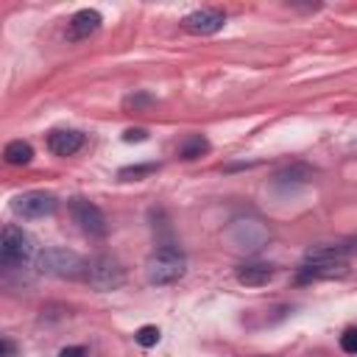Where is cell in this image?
<instances>
[{"mask_svg": "<svg viewBox=\"0 0 357 357\" xmlns=\"http://www.w3.org/2000/svg\"><path fill=\"white\" fill-rule=\"evenodd\" d=\"M184 271H187V259L176 245H162L145 259V279L148 284H156V287L178 282Z\"/></svg>", "mask_w": 357, "mask_h": 357, "instance_id": "1", "label": "cell"}, {"mask_svg": "<svg viewBox=\"0 0 357 357\" xmlns=\"http://www.w3.org/2000/svg\"><path fill=\"white\" fill-rule=\"evenodd\" d=\"M86 262L89 259H84L70 248H45L36 254L39 273L56 279H86Z\"/></svg>", "mask_w": 357, "mask_h": 357, "instance_id": "2", "label": "cell"}, {"mask_svg": "<svg viewBox=\"0 0 357 357\" xmlns=\"http://www.w3.org/2000/svg\"><path fill=\"white\" fill-rule=\"evenodd\" d=\"M33 254L36 248L28 231H22L14 223L3 226V234H0V265L3 268H22L33 259Z\"/></svg>", "mask_w": 357, "mask_h": 357, "instance_id": "3", "label": "cell"}, {"mask_svg": "<svg viewBox=\"0 0 357 357\" xmlns=\"http://www.w3.org/2000/svg\"><path fill=\"white\" fill-rule=\"evenodd\" d=\"M84 282H89V287H95V290H117L126 282V268L117 257L98 254L86 262V279Z\"/></svg>", "mask_w": 357, "mask_h": 357, "instance_id": "4", "label": "cell"}, {"mask_svg": "<svg viewBox=\"0 0 357 357\" xmlns=\"http://www.w3.org/2000/svg\"><path fill=\"white\" fill-rule=\"evenodd\" d=\"M226 240L237 251H257L268 243V226L257 218H237L226 229Z\"/></svg>", "mask_w": 357, "mask_h": 357, "instance_id": "5", "label": "cell"}, {"mask_svg": "<svg viewBox=\"0 0 357 357\" xmlns=\"http://www.w3.org/2000/svg\"><path fill=\"white\" fill-rule=\"evenodd\" d=\"M59 206V198L53 192H45V190H28V192H20L14 201H11V209L14 215L25 218V220H36V218H47L53 215Z\"/></svg>", "mask_w": 357, "mask_h": 357, "instance_id": "6", "label": "cell"}, {"mask_svg": "<svg viewBox=\"0 0 357 357\" xmlns=\"http://www.w3.org/2000/svg\"><path fill=\"white\" fill-rule=\"evenodd\" d=\"M70 212H73V220L78 223V229L84 234H89V237H103L106 234V215L100 212L98 204H92L86 198H73Z\"/></svg>", "mask_w": 357, "mask_h": 357, "instance_id": "7", "label": "cell"}, {"mask_svg": "<svg viewBox=\"0 0 357 357\" xmlns=\"http://www.w3.org/2000/svg\"><path fill=\"white\" fill-rule=\"evenodd\" d=\"M226 25V14L218 8H198L181 20V28L192 36H212Z\"/></svg>", "mask_w": 357, "mask_h": 357, "instance_id": "8", "label": "cell"}, {"mask_svg": "<svg viewBox=\"0 0 357 357\" xmlns=\"http://www.w3.org/2000/svg\"><path fill=\"white\" fill-rule=\"evenodd\" d=\"M100 22H103V17H100V11H95V8H81V11H75V14L70 17V22H67V42L89 39L92 33L100 31Z\"/></svg>", "mask_w": 357, "mask_h": 357, "instance_id": "9", "label": "cell"}, {"mask_svg": "<svg viewBox=\"0 0 357 357\" xmlns=\"http://www.w3.org/2000/svg\"><path fill=\"white\" fill-rule=\"evenodd\" d=\"M84 145V134L75 128H56L47 134V151L56 156H73L75 151H81Z\"/></svg>", "mask_w": 357, "mask_h": 357, "instance_id": "10", "label": "cell"}, {"mask_svg": "<svg viewBox=\"0 0 357 357\" xmlns=\"http://www.w3.org/2000/svg\"><path fill=\"white\" fill-rule=\"evenodd\" d=\"M234 276H237V282L245 284V287H262V284H268V282L276 276V268L268 265V262H245V265L237 268Z\"/></svg>", "mask_w": 357, "mask_h": 357, "instance_id": "11", "label": "cell"}, {"mask_svg": "<svg viewBox=\"0 0 357 357\" xmlns=\"http://www.w3.org/2000/svg\"><path fill=\"white\" fill-rule=\"evenodd\" d=\"M343 273H346V262H304L298 271V282L332 279V276H343Z\"/></svg>", "mask_w": 357, "mask_h": 357, "instance_id": "12", "label": "cell"}, {"mask_svg": "<svg viewBox=\"0 0 357 357\" xmlns=\"http://www.w3.org/2000/svg\"><path fill=\"white\" fill-rule=\"evenodd\" d=\"M3 159H6L8 165H28V162L33 159V148H31V142H25V139H11V142L3 148Z\"/></svg>", "mask_w": 357, "mask_h": 357, "instance_id": "13", "label": "cell"}, {"mask_svg": "<svg viewBox=\"0 0 357 357\" xmlns=\"http://www.w3.org/2000/svg\"><path fill=\"white\" fill-rule=\"evenodd\" d=\"M209 139L204 137V134H192L190 139H184L181 142V148H178V156L184 159V162H192V159H198V156H204V153H209Z\"/></svg>", "mask_w": 357, "mask_h": 357, "instance_id": "14", "label": "cell"}, {"mask_svg": "<svg viewBox=\"0 0 357 357\" xmlns=\"http://www.w3.org/2000/svg\"><path fill=\"white\" fill-rule=\"evenodd\" d=\"M307 178H310V170L304 165H293V167L279 170L276 178H273V184L276 187H293V184H304Z\"/></svg>", "mask_w": 357, "mask_h": 357, "instance_id": "15", "label": "cell"}, {"mask_svg": "<svg viewBox=\"0 0 357 357\" xmlns=\"http://www.w3.org/2000/svg\"><path fill=\"white\" fill-rule=\"evenodd\" d=\"M159 170V165H128V167H120L117 170V178L120 181H139V178H145V176H151V173H156Z\"/></svg>", "mask_w": 357, "mask_h": 357, "instance_id": "16", "label": "cell"}, {"mask_svg": "<svg viewBox=\"0 0 357 357\" xmlns=\"http://www.w3.org/2000/svg\"><path fill=\"white\" fill-rule=\"evenodd\" d=\"M134 340H137L139 346L151 349V346H156V343H159V329H156L153 324H145V326H139V329L134 332Z\"/></svg>", "mask_w": 357, "mask_h": 357, "instance_id": "17", "label": "cell"}, {"mask_svg": "<svg viewBox=\"0 0 357 357\" xmlns=\"http://www.w3.org/2000/svg\"><path fill=\"white\" fill-rule=\"evenodd\" d=\"M340 349L346 354H357V326H351V329H346L340 335Z\"/></svg>", "mask_w": 357, "mask_h": 357, "instance_id": "18", "label": "cell"}, {"mask_svg": "<svg viewBox=\"0 0 357 357\" xmlns=\"http://www.w3.org/2000/svg\"><path fill=\"white\" fill-rule=\"evenodd\" d=\"M145 139H148L145 128H126L123 131V142H145Z\"/></svg>", "mask_w": 357, "mask_h": 357, "instance_id": "19", "label": "cell"}, {"mask_svg": "<svg viewBox=\"0 0 357 357\" xmlns=\"http://www.w3.org/2000/svg\"><path fill=\"white\" fill-rule=\"evenodd\" d=\"M84 354H86L84 346H67V349L59 351V357H84Z\"/></svg>", "mask_w": 357, "mask_h": 357, "instance_id": "20", "label": "cell"}, {"mask_svg": "<svg viewBox=\"0 0 357 357\" xmlns=\"http://www.w3.org/2000/svg\"><path fill=\"white\" fill-rule=\"evenodd\" d=\"M11 351H14V343H11L8 337H3V346H0V357H11Z\"/></svg>", "mask_w": 357, "mask_h": 357, "instance_id": "21", "label": "cell"}]
</instances>
